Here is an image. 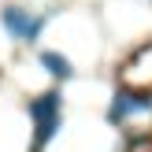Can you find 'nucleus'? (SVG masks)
Masks as SVG:
<instances>
[{
	"mask_svg": "<svg viewBox=\"0 0 152 152\" xmlns=\"http://www.w3.org/2000/svg\"><path fill=\"white\" fill-rule=\"evenodd\" d=\"M0 22H4V30L11 37H22V41H26V37H30V22H34V19H30V11L22 4H7L4 11H0Z\"/></svg>",
	"mask_w": 152,
	"mask_h": 152,
	"instance_id": "1",
	"label": "nucleus"
},
{
	"mask_svg": "<svg viewBox=\"0 0 152 152\" xmlns=\"http://www.w3.org/2000/svg\"><path fill=\"white\" fill-rule=\"evenodd\" d=\"M41 67L52 74V78H59V82H67V78H74V67L67 63V56H59V52H41Z\"/></svg>",
	"mask_w": 152,
	"mask_h": 152,
	"instance_id": "2",
	"label": "nucleus"
},
{
	"mask_svg": "<svg viewBox=\"0 0 152 152\" xmlns=\"http://www.w3.org/2000/svg\"><path fill=\"white\" fill-rule=\"evenodd\" d=\"M30 111H34V119H37V123H45V119L59 115V93H56V89H52V93L37 96V100L30 104Z\"/></svg>",
	"mask_w": 152,
	"mask_h": 152,
	"instance_id": "3",
	"label": "nucleus"
},
{
	"mask_svg": "<svg viewBox=\"0 0 152 152\" xmlns=\"http://www.w3.org/2000/svg\"><path fill=\"white\" fill-rule=\"evenodd\" d=\"M130 152H152V141H137V145H134Z\"/></svg>",
	"mask_w": 152,
	"mask_h": 152,
	"instance_id": "4",
	"label": "nucleus"
}]
</instances>
